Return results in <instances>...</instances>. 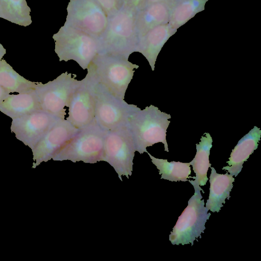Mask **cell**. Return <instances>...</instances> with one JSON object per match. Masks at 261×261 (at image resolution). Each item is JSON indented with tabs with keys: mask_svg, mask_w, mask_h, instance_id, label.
Wrapping results in <instances>:
<instances>
[{
	"mask_svg": "<svg viewBox=\"0 0 261 261\" xmlns=\"http://www.w3.org/2000/svg\"><path fill=\"white\" fill-rule=\"evenodd\" d=\"M137 11L125 6L109 17L107 28L99 38L100 52L125 57L136 52L139 36Z\"/></svg>",
	"mask_w": 261,
	"mask_h": 261,
	"instance_id": "1",
	"label": "cell"
},
{
	"mask_svg": "<svg viewBox=\"0 0 261 261\" xmlns=\"http://www.w3.org/2000/svg\"><path fill=\"white\" fill-rule=\"evenodd\" d=\"M171 118L170 114L152 105L132 115L127 126L132 135L136 151L140 154L147 152V147L161 142L165 150L169 152L166 133L170 123L168 119Z\"/></svg>",
	"mask_w": 261,
	"mask_h": 261,
	"instance_id": "2",
	"label": "cell"
},
{
	"mask_svg": "<svg viewBox=\"0 0 261 261\" xmlns=\"http://www.w3.org/2000/svg\"><path fill=\"white\" fill-rule=\"evenodd\" d=\"M88 68L98 83L116 97L124 100L128 86L139 66L125 57L99 53Z\"/></svg>",
	"mask_w": 261,
	"mask_h": 261,
	"instance_id": "3",
	"label": "cell"
},
{
	"mask_svg": "<svg viewBox=\"0 0 261 261\" xmlns=\"http://www.w3.org/2000/svg\"><path fill=\"white\" fill-rule=\"evenodd\" d=\"M53 38L59 61L73 60L84 70L87 69L100 52L99 39L65 23L53 35Z\"/></svg>",
	"mask_w": 261,
	"mask_h": 261,
	"instance_id": "4",
	"label": "cell"
},
{
	"mask_svg": "<svg viewBox=\"0 0 261 261\" xmlns=\"http://www.w3.org/2000/svg\"><path fill=\"white\" fill-rule=\"evenodd\" d=\"M107 131L94 119L80 129L52 159L54 161L69 160L94 164L102 161L104 140Z\"/></svg>",
	"mask_w": 261,
	"mask_h": 261,
	"instance_id": "5",
	"label": "cell"
},
{
	"mask_svg": "<svg viewBox=\"0 0 261 261\" xmlns=\"http://www.w3.org/2000/svg\"><path fill=\"white\" fill-rule=\"evenodd\" d=\"M194 194L188 202L169 235V241L172 245H185L191 244L205 229V224L210 218L211 213L204 206V200L202 199L201 190L194 188Z\"/></svg>",
	"mask_w": 261,
	"mask_h": 261,
	"instance_id": "6",
	"label": "cell"
},
{
	"mask_svg": "<svg viewBox=\"0 0 261 261\" xmlns=\"http://www.w3.org/2000/svg\"><path fill=\"white\" fill-rule=\"evenodd\" d=\"M136 148L132 135L127 126L107 131L103 145L102 161L108 163L122 181L132 174Z\"/></svg>",
	"mask_w": 261,
	"mask_h": 261,
	"instance_id": "7",
	"label": "cell"
},
{
	"mask_svg": "<svg viewBox=\"0 0 261 261\" xmlns=\"http://www.w3.org/2000/svg\"><path fill=\"white\" fill-rule=\"evenodd\" d=\"M140 109L136 105L116 97L96 83L95 120L105 131L127 125L131 116Z\"/></svg>",
	"mask_w": 261,
	"mask_h": 261,
	"instance_id": "8",
	"label": "cell"
},
{
	"mask_svg": "<svg viewBox=\"0 0 261 261\" xmlns=\"http://www.w3.org/2000/svg\"><path fill=\"white\" fill-rule=\"evenodd\" d=\"M74 77L71 73L65 72L45 84L38 82L35 91L42 110L65 118V107L80 82Z\"/></svg>",
	"mask_w": 261,
	"mask_h": 261,
	"instance_id": "9",
	"label": "cell"
},
{
	"mask_svg": "<svg viewBox=\"0 0 261 261\" xmlns=\"http://www.w3.org/2000/svg\"><path fill=\"white\" fill-rule=\"evenodd\" d=\"M87 73L69 99L66 120L78 129L82 128L95 119V88L96 80L91 70L87 68Z\"/></svg>",
	"mask_w": 261,
	"mask_h": 261,
	"instance_id": "10",
	"label": "cell"
},
{
	"mask_svg": "<svg viewBox=\"0 0 261 261\" xmlns=\"http://www.w3.org/2000/svg\"><path fill=\"white\" fill-rule=\"evenodd\" d=\"M65 24L99 39L108 23L109 16L95 0H70Z\"/></svg>",
	"mask_w": 261,
	"mask_h": 261,
	"instance_id": "11",
	"label": "cell"
},
{
	"mask_svg": "<svg viewBox=\"0 0 261 261\" xmlns=\"http://www.w3.org/2000/svg\"><path fill=\"white\" fill-rule=\"evenodd\" d=\"M60 119L40 110L12 119L11 131L18 140L32 149Z\"/></svg>",
	"mask_w": 261,
	"mask_h": 261,
	"instance_id": "12",
	"label": "cell"
},
{
	"mask_svg": "<svg viewBox=\"0 0 261 261\" xmlns=\"http://www.w3.org/2000/svg\"><path fill=\"white\" fill-rule=\"evenodd\" d=\"M79 130L65 118L59 120L32 149V168L52 159Z\"/></svg>",
	"mask_w": 261,
	"mask_h": 261,
	"instance_id": "13",
	"label": "cell"
},
{
	"mask_svg": "<svg viewBox=\"0 0 261 261\" xmlns=\"http://www.w3.org/2000/svg\"><path fill=\"white\" fill-rule=\"evenodd\" d=\"M176 31L168 22L154 28L139 39L136 52L145 57L152 71L162 47Z\"/></svg>",
	"mask_w": 261,
	"mask_h": 261,
	"instance_id": "14",
	"label": "cell"
},
{
	"mask_svg": "<svg viewBox=\"0 0 261 261\" xmlns=\"http://www.w3.org/2000/svg\"><path fill=\"white\" fill-rule=\"evenodd\" d=\"M261 137L260 128L254 126L249 133L244 136L232 150L228 166L223 167L230 175L237 176L241 172L243 165L250 155L257 149Z\"/></svg>",
	"mask_w": 261,
	"mask_h": 261,
	"instance_id": "15",
	"label": "cell"
},
{
	"mask_svg": "<svg viewBox=\"0 0 261 261\" xmlns=\"http://www.w3.org/2000/svg\"><path fill=\"white\" fill-rule=\"evenodd\" d=\"M173 5L164 3L146 5L136 14L139 39L154 28L169 22Z\"/></svg>",
	"mask_w": 261,
	"mask_h": 261,
	"instance_id": "16",
	"label": "cell"
},
{
	"mask_svg": "<svg viewBox=\"0 0 261 261\" xmlns=\"http://www.w3.org/2000/svg\"><path fill=\"white\" fill-rule=\"evenodd\" d=\"M210 168V193L205 207L213 213H218L225 203V199H229L234 178L227 172L224 174H219L214 167Z\"/></svg>",
	"mask_w": 261,
	"mask_h": 261,
	"instance_id": "17",
	"label": "cell"
},
{
	"mask_svg": "<svg viewBox=\"0 0 261 261\" xmlns=\"http://www.w3.org/2000/svg\"><path fill=\"white\" fill-rule=\"evenodd\" d=\"M42 110L35 90L10 94L0 102V111L12 119Z\"/></svg>",
	"mask_w": 261,
	"mask_h": 261,
	"instance_id": "18",
	"label": "cell"
},
{
	"mask_svg": "<svg viewBox=\"0 0 261 261\" xmlns=\"http://www.w3.org/2000/svg\"><path fill=\"white\" fill-rule=\"evenodd\" d=\"M213 139L208 133H205L199 143L196 144V153L193 160L189 163L192 166L195 176L191 177L194 180H189L194 188L204 191L200 186L206 185L208 178L207 173L212 164L210 163V150L212 147Z\"/></svg>",
	"mask_w": 261,
	"mask_h": 261,
	"instance_id": "19",
	"label": "cell"
},
{
	"mask_svg": "<svg viewBox=\"0 0 261 261\" xmlns=\"http://www.w3.org/2000/svg\"><path fill=\"white\" fill-rule=\"evenodd\" d=\"M38 82L30 81L18 74L6 60L0 62V86L9 93H24L35 90Z\"/></svg>",
	"mask_w": 261,
	"mask_h": 261,
	"instance_id": "20",
	"label": "cell"
},
{
	"mask_svg": "<svg viewBox=\"0 0 261 261\" xmlns=\"http://www.w3.org/2000/svg\"><path fill=\"white\" fill-rule=\"evenodd\" d=\"M208 0H178L172 7L169 23L177 30L204 9Z\"/></svg>",
	"mask_w": 261,
	"mask_h": 261,
	"instance_id": "21",
	"label": "cell"
},
{
	"mask_svg": "<svg viewBox=\"0 0 261 261\" xmlns=\"http://www.w3.org/2000/svg\"><path fill=\"white\" fill-rule=\"evenodd\" d=\"M31 8L26 0H0V18L27 27L32 22Z\"/></svg>",
	"mask_w": 261,
	"mask_h": 261,
	"instance_id": "22",
	"label": "cell"
},
{
	"mask_svg": "<svg viewBox=\"0 0 261 261\" xmlns=\"http://www.w3.org/2000/svg\"><path fill=\"white\" fill-rule=\"evenodd\" d=\"M152 163L159 170V174L161 175V179L168 180L171 181H188L191 178L189 175L191 170L189 163L172 161L169 162L167 160L158 159L147 152Z\"/></svg>",
	"mask_w": 261,
	"mask_h": 261,
	"instance_id": "23",
	"label": "cell"
},
{
	"mask_svg": "<svg viewBox=\"0 0 261 261\" xmlns=\"http://www.w3.org/2000/svg\"><path fill=\"white\" fill-rule=\"evenodd\" d=\"M106 11L109 17L123 6V0H95Z\"/></svg>",
	"mask_w": 261,
	"mask_h": 261,
	"instance_id": "24",
	"label": "cell"
},
{
	"mask_svg": "<svg viewBox=\"0 0 261 261\" xmlns=\"http://www.w3.org/2000/svg\"><path fill=\"white\" fill-rule=\"evenodd\" d=\"M147 0H123V6L138 11L145 6Z\"/></svg>",
	"mask_w": 261,
	"mask_h": 261,
	"instance_id": "25",
	"label": "cell"
},
{
	"mask_svg": "<svg viewBox=\"0 0 261 261\" xmlns=\"http://www.w3.org/2000/svg\"><path fill=\"white\" fill-rule=\"evenodd\" d=\"M178 1V0H147L146 5L158 3H164L173 5Z\"/></svg>",
	"mask_w": 261,
	"mask_h": 261,
	"instance_id": "26",
	"label": "cell"
},
{
	"mask_svg": "<svg viewBox=\"0 0 261 261\" xmlns=\"http://www.w3.org/2000/svg\"><path fill=\"white\" fill-rule=\"evenodd\" d=\"M10 93L0 86V102L6 98Z\"/></svg>",
	"mask_w": 261,
	"mask_h": 261,
	"instance_id": "27",
	"label": "cell"
},
{
	"mask_svg": "<svg viewBox=\"0 0 261 261\" xmlns=\"http://www.w3.org/2000/svg\"><path fill=\"white\" fill-rule=\"evenodd\" d=\"M6 53V49L4 48L3 45L0 43V62Z\"/></svg>",
	"mask_w": 261,
	"mask_h": 261,
	"instance_id": "28",
	"label": "cell"
}]
</instances>
